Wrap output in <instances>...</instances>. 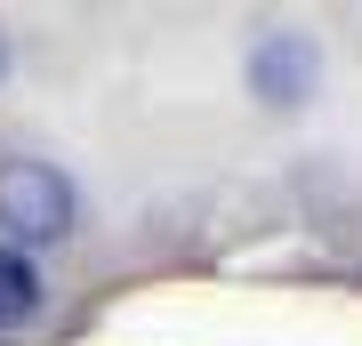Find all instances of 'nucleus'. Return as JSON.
<instances>
[{
	"mask_svg": "<svg viewBox=\"0 0 362 346\" xmlns=\"http://www.w3.org/2000/svg\"><path fill=\"white\" fill-rule=\"evenodd\" d=\"M73 218H81V202L49 161H0V250L65 242Z\"/></svg>",
	"mask_w": 362,
	"mask_h": 346,
	"instance_id": "obj_1",
	"label": "nucleus"
},
{
	"mask_svg": "<svg viewBox=\"0 0 362 346\" xmlns=\"http://www.w3.org/2000/svg\"><path fill=\"white\" fill-rule=\"evenodd\" d=\"M0 73H8V33H0Z\"/></svg>",
	"mask_w": 362,
	"mask_h": 346,
	"instance_id": "obj_4",
	"label": "nucleus"
},
{
	"mask_svg": "<svg viewBox=\"0 0 362 346\" xmlns=\"http://www.w3.org/2000/svg\"><path fill=\"white\" fill-rule=\"evenodd\" d=\"M314 81H322V49H314L306 33H266L258 49H250V89H258L274 113L306 105V97H314Z\"/></svg>",
	"mask_w": 362,
	"mask_h": 346,
	"instance_id": "obj_2",
	"label": "nucleus"
},
{
	"mask_svg": "<svg viewBox=\"0 0 362 346\" xmlns=\"http://www.w3.org/2000/svg\"><path fill=\"white\" fill-rule=\"evenodd\" d=\"M33 306H40V274H33L16 250H0V330L33 322Z\"/></svg>",
	"mask_w": 362,
	"mask_h": 346,
	"instance_id": "obj_3",
	"label": "nucleus"
}]
</instances>
